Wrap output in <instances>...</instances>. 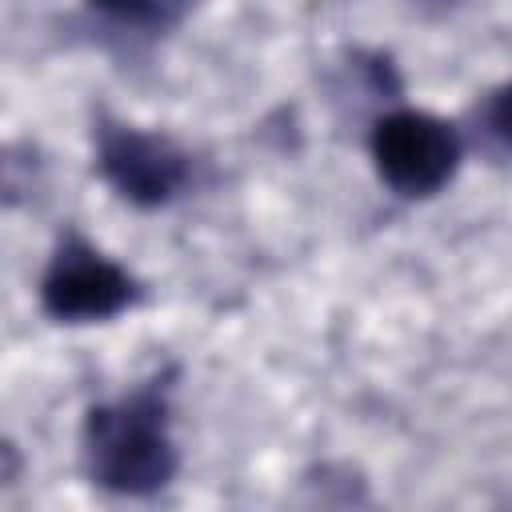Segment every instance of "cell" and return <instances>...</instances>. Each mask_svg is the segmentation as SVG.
I'll list each match as a JSON object with an SVG mask.
<instances>
[{"instance_id": "6da1fadb", "label": "cell", "mask_w": 512, "mask_h": 512, "mask_svg": "<svg viewBox=\"0 0 512 512\" xmlns=\"http://www.w3.org/2000/svg\"><path fill=\"white\" fill-rule=\"evenodd\" d=\"M84 476L116 496H156L180 468L172 432V372H156L136 388L100 400L80 424Z\"/></svg>"}, {"instance_id": "7a4b0ae2", "label": "cell", "mask_w": 512, "mask_h": 512, "mask_svg": "<svg viewBox=\"0 0 512 512\" xmlns=\"http://www.w3.org/2000/svg\"><path fill=\"white\" fill-rule=\"evenodd\" d=\"M368 156L376 176L404 200H428L452 184L464 160V136L436 112L424 108H384L368 128Z\"/></svg>"}, {"instance_id": "3957f363", "label": "cell", "mask_w": 512, "mask_h": 512, "mask_svg": "<svg viewBox=\"0 0 512 512\" xmlns=\"http://www.w3.org/2000/svg\"><path fill=\"white\" fill-rule=\"evenodd\" d=\"M92 156L100 180L124 204L144 212L176 204L196 180V160L184 144L112 116H100L92 124Z\"/></svg>"}, {"instance_id": "277c9868", "label": "cell", "mask_w": 512, "mask_h": 512, "mask_svg": "<svg viewBox=\"0 0 512 512\" xmlns=\"http://www.w3.org/2000/svg\"><path fill=\"white\" fill-rule=\"evenodd\" d=\"M136 276L88 236L64 232L40 276V308L56 324H108L136 308Z\"/></svg>"}, {"instance_id": "5b68a950", "label": "cell", "mask_w": 512, "mask_h": 512, "mask_svg": "<svg viewBox=\"0 0 512 512\" xmlns=\"http://www.w3.org/2000/svg\"><path fill=\"white\" fill-rule=\"evenodd\" d=\"M196 0H88L96 16L128 32H168L176 28Z\"/></svg>"}, {"instance_id": "8992f818", "label": "cell", "mask_w": 512, "mask_h": 512, "mask_svg": "<svg viewBox=\"0 0 512 512\" xmlns=\"http://www.w3.org/2000/svg\"><path fill=\"white\" fill-rule=\"evenodd\" d=\"M36 156L32 148H0V200H20L36 188Z\"/></svg>"}, {"instance_id": "52a82bcc", "label": "cell", "mask_w": 512, "mask_h": 512, "mask_svg": "<svg viewBox=\"0 0 512 512\" xmlns=\"http://www.w3.org/2000/svg\"><path fill=\"white\" fill-rule=\"evenodd\" d=\"M476 120L484 124V136L496 144V156H504V148H508V96H504V88H496L476 108Z\"/></svg>"}]
</instances>
